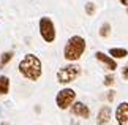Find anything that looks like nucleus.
Instances as JSON below:
<instances>
[{
	"instance_id": "obj_11",
	"label": "nucleus",
	"mask_w": 128,
	"mask_h": 125,
	"mask_svg": "<svg viewBox=\"0 0 128 125\" xmlns=\"http://www.w3.org/2000/svg\"><path fill=\"white\" fill-rule=\"evenodd\" d=\"M10 92V78L0 74V95H6Z\"/></svg>"
},
{
	"instance_id": "obj_8",
	"label": "nucleus",
	"mask_w": 128,
	"mask_h": 125,
	"mask_svg": "<svg viewBox=\"0 0 128 125\" xmlns=\"http://www.w3.org/2000/svg\"><path fill=\"white\" fill-rule=\"evenodd\" d=\"M116 119L119 125H128V101H122L116 109Z\"/></svg>"
},
{
	"instance_id": "obj_19",
	"label": "nucleus",
	"mask_w": 128,
	"mask_h": 125,
	"mask_svg": "<svg viewBox=\"0 0 128 125\" xmlns=\"http://www.w3.org/2000/svg\"><path fill=\"white\" fill-rule=\"evenodd\" d=\"M0 125H10L8 122H2V123H0Z\"/></svg>"
},
{
	"instance_id": "obj_12",
	"label": "nucleus",
	"mask_w": 128,
	"mask_h": 125,
	"mask_svg": "<svg viewBox=\"0 0 128 125\" xmlns=\"http://www.w3.org/2000/svg\"><path fill=\"white\" fill-rule=\"evenodd\" d=\"M13 56H14V54H13L11 51H6V52H3L2 56H0V68L6 67V65H8V62L13 59Z\"/></svg>"
},
{
	"instance_id": "obj_4",
	"label": "nucleus",
	"mask_w": 128,
	"mask_h": 125,
	"mask_svg": "<svg viewBox=\"0 0 128 125\" xmlns=\"http://www.w3.org/2000/svg\"><path fill=\"white\" fill-rule=\"evenodd\" d=\"M38 29H40L41 38H43L46 43H54V41H56L57 32H56V26H54V22H52L51 18L43 16V18L40 19V22H38Z\"/></svg>"
},
{
	"instance_id": "obj_10",
	"label": "nucleus",
	"mask_w": 128,
	"mask_h": 125,
	"mask_svg": "<svg viewBox=\"0 0 128 125\" xmlns=\"http://www.w3.org/2000/svg\"><path fill=\"white\" fill-rule=\"evenodd\" d=\"M109 56L112 59H124L128 56V51L124 48H111L109 49Z\"/></svg>"
},
{
	"instance_id": "obj_16",
	"label": "nucleus",
	"mask_w": 128,
	"mask_h": 125,
	"mask_svg": "<svg viewBox=\"0 0 128 125\" xmlns=\"http://www.w3.org/2000/svg\"><path fill=\"white\" fill-rule=\"evenodd\" d=\"M122 78H124L125 81H128V65H125L124 70H122Z\"/></svg>"
},
{
	"instance_id": "obj_9",
	"label": "nucleus",
	"mask_w": 128,
	"mask_h": 125,
	"mask_svg": "<svg viewBox=\"0 0 128 125\" xmlns=\"http://www.w3.org/2000/svg\"><path fill=\"white\" fill-rule=\"evenodd\" d=\"M111 116H112V111L109 106H103L96 114V125H108L111 122Z\"/></svg>"
},
{
	"instance_id": "obj_18",
	"label": "nucleus",
	"mask_w": 128,
	"mask_h": 125,
	"mask_svg": "<svg viewBox=\"0 0 128 125\" xmlns=\"http://www.w3.org/2000/svg\"><path fill=\"white\" fill-rule=\"evenodd\" d=\"M119 2L124 5V7H128V0H119Z\"/></svg>"
},
{
	"instance_id": "obj_15",
	"label": "nucleus",
	"mask_w": 128,
	"mask_h": 125,
	"mask_svg": "<svg viewBox=\"0 0 128 125\" xmlns=\"http://www.w3.org/2000/svg\"><path fill=\"white\" fill-rule=\"evenodd\" d=\"M103 82H104V86L109 87V86H112V84L116 82V79H114V76H112V74H106V76H104V81H103Z\"/></svg>"
},
{
	"instance_id": "obj_17",
	"label": "nucleus",
	"mask_w": 128,
	"mask_h": 125,
	"mask_svg": "<svg viewBox=\"0 0 128 125\" xmlns=\"http://www.w3.org/2000/svg\"><path fill=\"white\" fill-rule=\"evenodd\" d=\"M114 90H109V92H108V101H112V100H114Z\"/></svg>"
},
{
	"instance_id": "obj_7",
	"label": "nucleus",
	"mask_w": 128,
	"mask_h": 125,
	"mask_svg": "<svg viewBox=\"0 0 128 125\" xmlns=\"http://www.w3.org/2000/svg\"><path fill=\"white\" fill-rule=\"evenodd\" d=\"M95 59H96L98 62H101L103 65H104V68L109 70V71H114V70H117V62H116V59H112L111 56H108V54L98 51V52H95Z\"/></svg>"
},
{
	"instance_id": "obj_5",
	"label": "nucleus",
	"mask_w": 128,
	"mask_h": 125,
	"mask_svg": "<svg viewBox=\"0 0 128 125\" xmlns=\"http://www.w3.org/2000/svg\"><path fill=\"white\" fill-rule=\"evenodd\" d=\"M74 100H76V92L73 90V89H70V87H65V89H62V90H58L57 97H56V104H57L58 109L66 111V109L73 104Z\"/></svg>"
},
{
	"instance_id": "obj_20",
	"label": "nucleus",
	"mask_w": 128,
	"mask_h": 125,
	"mask_svg": "<svg viewBox=\"0 0 128 125\" xmlns=\"http://www.w3.org/2000/svg\"><path fill=\"white\" fill-rule=\"evenodd\" d=\"M126 14H128V7H126Z\"/></svg>"
},
{
	"instance_id": "obj_2",
	"label": "nucleus",
	"mask_w": 128,
	"mask_h": 125,
	"mask_svg": "<svg viewBox=\"0 0 128 125\" xmlns=\"http://www.w3.org/2000/svg\"><path fill=\"white\" fill-rule=\"evenodd\" d=\"M86 48H87L86 40L81 35H73V37L68 38L65 48H63V57L68 62H78L84 56Z\"/></svg>"
},
{
	"instance_id": "obj_14",
	"label": "nucleus",
	"mask_w": 128,
	"mask_h": 125,
	"mask_svg": "<svg viewBox=\"0 0 128 125\" xmlns=\"http://www.w3.org/2000/svg\"><path fill=\"white\" fill-rule=\"evenodd\" d=\"M96 11V7H95V3H92V2H88L86 3V13L88 14V16H93Z\"/></svg>"
},
{
	"instance_id": "obj_3",
	"label": "nucleus",
	"mask_w": 128,
	"mask_h": 125,
	"mask_svg": "<svg viewBox=\"0 0 128 125\" xmlns=\"http://www.w3.org/2000/svg\"><path fill=\"white\" fill-rule=\"evenodd\" d=\"M79 76H81V67H79L78 63L71 62V63L65 65V67H62V68L57 71V82H58V84H63V86H66V84L76 81Z\"/></svg>"
},
{
	"instance_id": "obj_1",
	"label": "nucleus",
	"mask_w": 128,
	"mask_h": 125,
	"mask_svg": "<svg viewBox=\"0 0 128 125\" xmlns=\"http://www.w3.org/2000/svg\"><path fill=\"white\" fill-rule=\"evenodd\" d=\"M18 70L22 74V78L28 79V81H38L43 74V63L40 57L35 54H26L22 60L19 62Z\"/></svg>"
},
{
	"instance_id": "obj_6",
	"label": "nucleus",
	"mask_w": 128,
	"mask_h": 125,
	"mask_svg": "<svg viewBox=\"0 0 128 125\" xmlns=\"http://www.w3.org/2000/svg\"><path fill=\"white\" fill-rule=\"evenodd\" d=\"M68 109H70L71 114L76 116V117H81V119H88L90 117V109H88V106L86 103H82V101H73V104Z\"/></svg>"
},
{
	"instance_id": "obj_13",
	"label": "nucleus",
	"mask_w": 128,
	"mask_h": 125,
	"mask_svg": "<svg viewBox=\"0 0 128 125\" xmlns=\"http://www.w3.org/2000/svg\"><path fill=\"white\" fill-rule=\"evenodd\" d=\"M109 35H111V24L109 22H104L100 27V37L101 38H108Z\"/></svg>"
}]
</instances>
